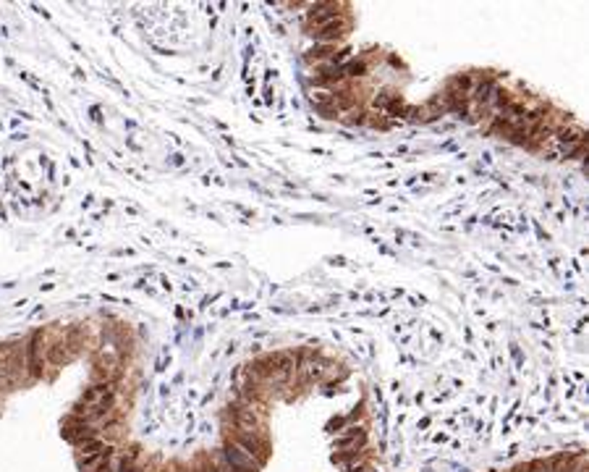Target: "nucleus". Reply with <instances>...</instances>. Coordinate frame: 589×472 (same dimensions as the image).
I'll list each match as a JSON object with an SVG mask.
<instances>
[{"mask_svg": "<svg viewBox=\"0 0 589 472\" xmlns=\"http://www.w3.org/2000/svg\"><path fill=\"white\" fill-rule=\"evenodd\" d=\"M343 68V76H361L364 71H367V63H356V61H351L349 66H341Z\"/></svg>", "mask_w": 589, "mask_h": 472, "instance_id": "nucleus-2", "label": "nucleus"}, {"mask_svg": "<svg viewBox=\"0 0 589 472\" xmlns=\"http://www.w3.org/2000/svg\"><path fill=\"white\" fill-rule=\"evenodd\" d=\"M346 29H349V21L343 19V16H338V19L328 21V24H323V27L312 29V37L328 45V42H335L338 37H343V35H346Z\"/></svg>", "mask_w": 589, "mask_h": 472, "instance_id": "nucleus-1", "label": "nucleus"}]
</instances>
